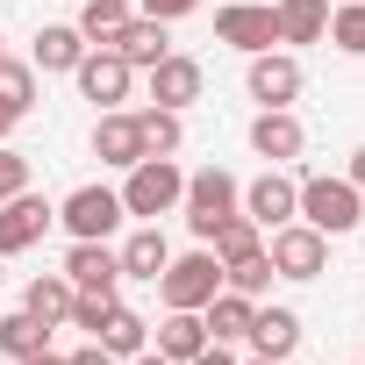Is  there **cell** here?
Wrapping results in <instances>:
<instances>
[{"label": "cell", "instance_id": "obj_1", "mask_svg": "<svg viewBox=\"0 0 365 365\" xmlns=\"http://www.w3.org/2000/svg\"><path fill=\"white\" fill-rule=\"evenodd\" d=\"M179 194H187V172H179L172 158H136V165H129V179H122V215L158 222V215H172V208H179Z\"/></svg>", "mask_w": 365, "mask_h": 365}, {"label": "cell", "instance_id": "obj_2", "mask_svg": "<svg viewBox=\"0 0 365 365\" xmlns=\"http://www.w3.org/2000/svg\"><path fill=\"white\" fill-rule=\"evenodd\" d=\"M150 287H158V301H165V308H194V315H201V308L222 294V258H215L208 244H201V251H187V258H165V272H158Z\"/></svg>", "mask_w": 365, "mask_h": 365}, {"label": "cell", "instance_id": "obj_3", "mask_svg": "<svg viewBox=\"0 0 365 365\" xmlns=\"http://www.w3.org/2000/svg\"><path fill=\"white\" fill-rule=\"evenodd\" d=\"M294 215H301L308 230H322V237H351L358 215H365V194L351 187V179H301Z\"/></svg>", "mask_w": 365, "mask_h": 365}, {"label": "cell", "instance_id": "obj_4", "mask_svg": "<svg viewBox=\"0 0 365 365\" xmlns=\"http://www.w3.org/2000/svg\"><path fill=\"white\" fill-rule=\"evenodd\" d=\"M179 208H187V230H194V237L208 244V237H215V230H222V222H230V215L244 208V187H237V179H230L222 165H208V172H194V179H187Z\"/></svg>", "mask_w": 365, "mask_h": 365}, {"label": "cell", "instance_id": "obj_5", "mask_svg": "<svg viewBox=\"0 0 365 365\" xmlns=\"http://www.w3.org/2000/svg\"><path fill=\"white\" fill-rule=\"evenodd\" d=\"M265 258H272V272H279V279H315V272L329 265V237H322V230H308V222L294 215V222L265 230Z\"/></svg>", "mask_w": 365, "mask_h": 365}, {"label": "cell", "instance_id": "obj_6", "mask_svg": "<svg viewBox=\"0 0 365 365\" xmlns=\"http://www.w3.org/2000/svg\"><path fill=\"white\" fill-rule=\"evenodd\" d=\"M58 222L72 230V244H108L122 230V194L115 187H79V194H65Z\"/></svg>", "mask_w": 365, "mask_h": 365}, {"label": "cell", "instance_id": "obj_7", "mask_svg": "<svg viewBox=\"0 0 365 365\" xmlns=\"http://www.w3.org/2000/svg\"><path fill=\"white\" fill-rule=\"evenodd\" d=\"M215 36H222L230 51L258 58V51L279 43V15L265 8V0H230V8H215Z\"/></svg>", "mask_w": 365, "mask_h": 365}, {"label": "cell", "instance_id": "obj_8", "mask_svg": "<svg viewBox=\"0 0 365 365\" xmlns=\"http://www.w3.org/2000/svg\"><path fill=\"white\" fill-rule=\"evenodd\" d=\"M72 79H79V93H86L93 108H122V101H129V86H136V65H122L108 43H93V51L72 65Z\"/></svg>", "mask_w": 365, "mask_h": 365}, {"label": "cell", "instance_id": "obj_9", "mask_svg": "<svg viewBox=\"0 0 365 365\" xmlns=\"http://www.w3.org/2000/svg\"><path fill=\"white\" fill-rule=\"evenodd\" d=\"M244 86H251L258 108H294V101H301V58H287V51H258L251 72H244Z\"/></svg>", "mask_w": 365, "mask_h": 365}, {"label": "cell", "instance_id": "obj_10", "mask_svg": "<svg viewBox=\"0 0 365 365\" xmlns=\"http://www.w3.org/2000/svg\"><path fill=\"white\" fill-rule=\"evenodd\" d=\"M51 222H58V208H51L43 194H29V187H22L15 201H0V258L29 251V244H36V237H43Z\"/></svg>", "mask_w": 365, "mask_h": 365}, {"label": "cell", "instance_id": "obj_11", "mask_svg": "<svg viewBox=\"0 0 365 365\" xmlns=\"http://www.w3.org/2000/svg\"><path fill=\"white\" fill-rule=\"evenodd\" d=\"M294 201H301V179H287L279 165H272L265 179H251V187H244V215H251L258 230H279V222H294Z\"/></svg>", "mask_w": 365, "mask_h": 365}, {"label": "cell", "instance_id": "obj_12", "mask_svg": "<svg viewBox=\"0 0 365 365\" xmlns=\"http://www.w3.org/2000/svg\"><path fill=\"white\" fill-rule=\"evenodd\" d=\"M165 29H172V22H150V15H129V22H122V29L108 36V51H115L122 65L150 72V65H158V58L172 51V36H165Z\"/></svg>", "mask_w": 365, "mask_h": 365}, {"label": "cell", "instance_id": "obj_13", "mask_svg": "<svg viewBox=\"0 0 365 365\" xmlns=\"http://www.w3.org/2000/svg\"><path fill=\"white\" fill-rule=\"evenodd\" d=\"M301 143H308V129H301L294 108H258V122H251V150L258 158L287 165V158H301Z\"/></svg>", "mask_w": 365, "mask_h": 365}, {"label": "cell", "instance_id": "obj_14", "mask_svg": "<svg viewBox=\"0 0 365 365\" xmlns=\"http://www.w3.org/2000/svg\"><path fill=\"white\" fill-rule=\"evenodd\" d=\"M65 279H72V294H115L122 287V258L108 244H72L65 251Z\"/></svg>", "mask_w": 365, "mask_h": 365}, {"label": "cell", "instance_id": "obj_15", "mask_svg": "<svg viewBox=\"0 0 365 365\" xmlns=\"http://www.w3.org/2000/svg\"><path fill=\"white\" fill-rule=\"evenodd\" d=\"M150 101H158V108H194V101H201V65L179 58V51H165V58L150 65Z\"/></svg>", "mask_w": 365, "mask_h": 365}, {"label": "cell", "instance_id": "obj_16", "mask_svg": "<svg viewBox=\"0 0 365 365\" xmlns=\"http://www.w3.org/2000/svg\"><path fill=\"white\" fill-rule=\"evenodd\" d=\"M86 51H93V43L79 36V22H43L36 43H29V65H36V72H72Z\"/></svg>", "mask_w": 365, "mask_h": 365}, {"label": "cell", "instance_id": "obj_17", "mask_svg": "<svg viewBox=\"0 0 365 365\" xmlns=\"http://www.w3.org/2000/svg\"><path fill=\"white\" fill-rule=\"evenodd\" d=\"M93 158L129 172V165L143 158V143H136V115H122V108H101V122H93Z\"/></svg>", "mask_w": 365, "mask_h": 365}, {"label": "cell", "instance_id": "obj_18", "mask_svg": "<svg viewBox=\"0 0 365 365\" xmlns=\"http://www.w3.org/2000/svg\"><path fill=\"white\" fill-rule=\"evenodd\" d=\"M244 336H251L258 358H294V344H301V315H294V308H258Z\"/></svg>", "mask_w": 365, "mask_h": 365}, {"label": "cell", "instance_id": "obj_19", "mask_svg": "<svg viewBox=\"0 0 365 365\" xmlns=\"http://www.w3.org/2000/svg\"><path fill=\"white\" fill-rule=\"evenodd\" d=\"M136 143H143V158H179V143H187V122H179V108H143L136 115Z\"/></svg>", "mask_w": 365, "mask_h": 365}, {"label": "cell", "instance_id": "obj_20", "mask_svg": "<svg viewBox=\"0 0 365 365\" xmlns=\"http://www.w3.org/2000/svg\"><path fill=\"white\" fill-rule=\"evenodd\" d=\"M115 258H122V279H158V272H165V258H172V244H165V230H158V222H143Z\"/></svg>", "mask_w": 365, "mask_h": 365}, {"label": "cell", "instance_id": "obj_21", "mask_svg": "<svg viewBox=\"0 0 365 365\" xmlns=\"http://www.w3.org/2000/svg\"><path fill=\"white\" fill-rule=\"evenodd\" d=\"M201 344H208V322H201L194 308H165V322H158V351H165L172 365H187Z\"/></svg>", "mask_w": 365, "mask_h": 365}, {"label": "cell", "instance_id": "obj_22", "mask_svg": "<svg viewBox=\"0 0 365 365\" xmlns=\"http://www.w3.org/2000/svg\"><path fill=\"white\" fill-rule=\"evenodd\" d=\"M272 15H279V43H322L329 0H272Z\"/></svg>", "mask_w": 365, "mask_h": 365}, {"label": "cell", "instance_id": "obj_23", "mask_svg": "<svg viewBox=\"0 0 365 365\" xmlns=\"http://www.w3.org/2000/svg\"><path fill=\"white\" fill-rule=\"evenodd\" d=\"M22 308H29L43 329H58V322L72 315V279H65V272H43V279H29V287H22Z\"/></svg>", "mask_w": 365, "mask_h": 365}, {"label": "cell", "instance_id": "obj_24", "mask_svg": "<svg viewBox=\"0 0 365 365\" xmlns=\"http://www.w3.org/2000/svg\"><path fill=\"white\" fill-rule=\"evenodd\" d=\"M251 315H258V301L251 294H237V287H222L208 308H201V322H208V336H222V344H237L244 329H251Z\"/></svg>", "mask_w": 365, "mask_h": 365}, {"label": "cell", "instance_id": "obj_25", "mask_svg": "<svg viewBox=\"0 0 365 365\" xmlns=\"http://www.w3.org/2000/svg\"><path fill=\"white\" fill-rule=\"evenodd\" d=\"M93 344H101V351H115V358H136V351L150 344V322H143L136 308H122V301H115V308H108V322L93 329Z\"/></svg>", "mask_w": 365, "mask_h": 365}, {"label": "cell", "instance_id": "obj_26", "mask_svg": "<svg viewBox=\"0 0 365 365\" xmlns=\"http://www.w3.org/2000/svg\"><path fill=\"white\" fill-rule=\"evenodd\" d=\"M208 251H215L222 265H237V258H251V251H265V230H258V222H251V215L237 208V215H230V222H222V230L208 237Z\"/></svg>", "mask_w": 365, "mask_h": 365}, {"label": "cell", "instance_id": "obj_27", "mask_svg": "<svg viewBox=\"0 0 365 365\" xmlns=\"http://www.w3.org/2000/svg\"><path fill=\"white\" fill-rule=\"evenodd\" d=\"M43 344H51V329H43L29 308H15V315L0 308V351H8V358H29V351H43Z\"/></svg>", "mask_w": 365, "mask_h": 365}, {"label": "cell", "instance_id": "obj_28", "mask_svg": "<svg viewBox=\"0 0 365 365\" xmlns=\"http://www.w3.org/2000/svg\"><path fill=\"white\" fill-rule=\"evenodd\" d=\"M0 108H8L15 122L36 108V65H15V58H0Z\"/></svg>", "mask_w": 365, "mask_h": 365}, {"label": "cell", "instance_id": "obj_29", "mask_svg": "<svg viewBox=\"0 0 365 365\" xmlns=\"http://www.w3.org/2000/svg\"><path fill=\"white\" fill-rule=\"evenodd\" d=\"M129 15H136V0H86V8H79V36L86 43H108Z\"/></svg>", "mask_w": 365, "mask_h": 365}, {"label": "cell", "instance_id": "obj_30", "mask_svg": "<svg viewBox=\"0 0 365 365\" xmlns=\"http://www.w3.org/2000/svg\"><path fill=\"white\" fill-rule=\"evenodd\" d=\"M344 58H365V0H344V8H329V29H322Z\"/></svg>", "mask_w": 365, "mask_h": 365}, {"label": "cell", "instance_id": "obj_31", "mask_svg": "<svg viewBox=\"0 0 365 365\" xmlns=\"http://www.w3.org/2000/svg\"><path fill=\"white\" fill-rule=\"evenodd\" d=\"M272 279H279V272H272V258H265V251H251V258L222 265V287H237V294H251V301H258V294H265Z\"/></svg>", "mask_w": 365, "mask_h": 365}, {"label": "cell", "instance_id": "obj_32", "mask_svg": "<svg viewBox=\"0 0 365 365\" xmlns=\"http://www.w3.org/2000/svg\"><path fill=\"white\" fill-rule=\"evenodd\" d=\"M108 308H115V294H72V315H65V322H72V329H86V336H93V329H101V322H108Z\"/></svg>", "mask_w": 365, "mask_h": 365}, {"label": "cell", "instance_id": "obj_33", "mask_svg": "<svg viewBox=\"0 0 365 365\" xmlns=\"http://www.w3.org/2000/svg\"><path fill=\"white\" fill-rule=\"evenodd\" d=\"M29 187V158L22 150H8V143H0V201H15Z\"/></svg>", "mask_w": 365, "mask_h": 365}, {"label": "cell", "instance_id": "obj_34", "mask_svg": "<svg viewBox=\"0 0 365 365\" xmlns=\"http://www.w3.org/2000/svg\"><path fill=\"white\" fill-rule=\"evenodd\" d=\"M194 8H201V0H136V15H150V22H179Z\"/></svg>", "mask_w": 365, "mask_h": 365}, {"label": "cell", "instance_id": "obj_35", "mask_svg": "<svg viewBox=\"0 0 365 365\" xmlns=\"http://www.w3.org/2000/svg\"><path fill=\"white\" fill-rule=\"evenodd\" d=\"M187 365H237V344H222V336H208V344H201V351H194Z\"/></svg>", "mask_w": 365, "mask_h": 365}, {"label": "cell", "instance_id": "obj_36", "mask_svg": "<svg viewBox=\"0 0 365 365\" xmlns=\"http://www.w3.org/2000/svg\"><path fill=\"white\" fill-rule=\"evenodd\" d=\"M65 365H122V358H115V351H101V344H86V351H72Z\"/></svg>", "mask_w": 365, "mask_h": 365}, {"label": "cell", "instance_id": "obj_37", "mask_svg": "<svg viewBox=\"0 0 365 365\" xmlns=\"http://www.w3.org/2000/svg\"><path fill=\"white\" fill-rule=\"evenodd\" d=\"M351 187H358V194H365V143H358V150H351Z\"/></svg>", "mask_w": 365, "mask_h": 365}, {"label": "cell", "instance_id": "obj_38", "mask_svg": "<svg viewBox=\"0 0 365 365\" xmlns=\"http://www.w3.org/2000/svg\"><path fill=\"white\" fill-rule=\"evenodd\" d=\"M15 365H65V358H58V351L43 344V351H29V358H15Z\"/></svg>", "mask_w": 365, "mask_h": 365}, {"label": "cell", "instance_id": "obj_39", "mask_svg": "<svg viewBox=\"0 0 365 365\" xmlns=\"http://www.w3.org/2000/svg\"><path fill=\"white\" fill-rule=\"evenodd\" d=\"M129 365H172V358H165V351H150V344H143V351H136V358H129Z\"/></svg>", "mask_w": 365, "mask_h": 365}, {"label": "cell", "instance_id": "obj_40", "mask_svg": "<svg viewBox=\"0 0 365 365\" xmlns=\"http://www.w3.org/2000/svg\"><path fill=\"white\" fill-rule=\"evenodd\" d=\"M8 129H15V115H8V108H0V143H8Z\"/></svg>", "mask_w": 365, "mask_h": 365}, {"label": "cell", "instance_id": "obj_41", "mask_svg": "<svg viewBox=\"0 0 365 365\" xmlns=\"http://www.w3.org/2000/svg\"><path fill=\"white\" fill-rule=\"evenodd\" d=\"M237 365H287V358H237Z\"/></svg>", "mask_w": 365, "mask_h": 365}, {"label": "cell", "instance_id": "obj_42", "mask_svg": "<svg viewBox=\"0 0 365 365\" xmlns=\"http://www.w3.org/2000/svg\"><path fill=\"white\" fill-rule=\"evenodd\" d=\"M0 58H8V36H0Z\"/></svg>", "mask_w": 365, "mask_h": 365}]
</instances>
